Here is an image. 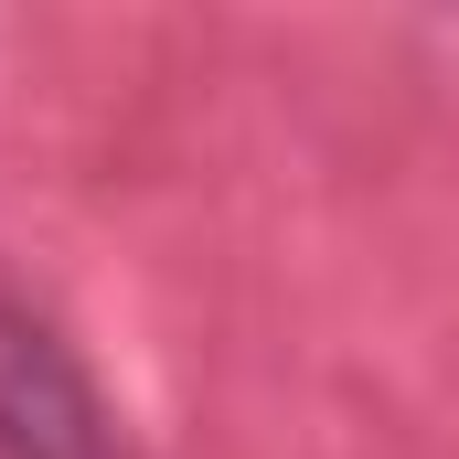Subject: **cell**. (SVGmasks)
<instances>
[{
    "label": "cell",
    "mask_w": 459,
    "mask_h": 459,
    "mask_svg": "<svg viewBox=\"0 0 459 459\" xmlns=\"http://www.w3.org/2000/svg\"><path fill=\"white\" fill-rule=\"evenodd\" d=\"M0 459H128L108 395L86 385L65 332L11 289H0Z\"/></svg>",
    "instance_id": "1"
}]
</instances>
